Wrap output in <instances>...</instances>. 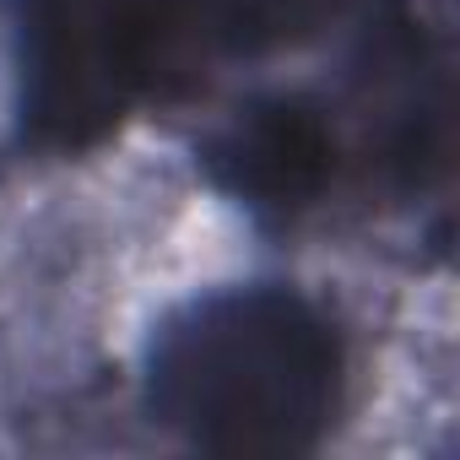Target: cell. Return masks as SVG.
<instances>
[{
  "mask_svg": "<svg viewBox=\"0 0 460 460\" xmlns=\"http://www.w3.org/2000/svg\"><path fill=\"white\" fill-rule=\"evenodd\" d=\"M347 352L331 320L288 288H234L190 304L152 341L157 422L222 455L309 449L341 401Z\"/></svg>",
  "mask_w": 460,
  "mask_h": 460,
  "instance_id": "cell-1",
  "label": "cell"
},
{
  "mask_svg": "<svg viewBox=\"0 0 460 460\" xmlns=\"http://www.w3.org/2000/svg\"><path fill=\"white\" fill-rule=\"evenodd\" d=\"M222 157H227V179H234L239 190H250V195H304L314 179H320V168H325V141H320V130L304 119V114H293V109H271V114H261V119H250L234 141L222 146Z\"/></svg>",
  "mask_w": 460,
  "mask_h": 460,
  "instance_id": "cell-2",
  "label": "cell"
}]
</instances>
